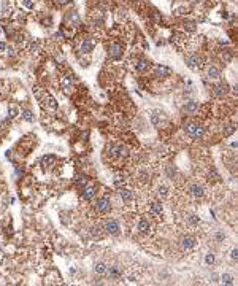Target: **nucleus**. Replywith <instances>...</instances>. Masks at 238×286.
Returning <instances> with one entry per match:
<instances>
[{
    "mask_svg": "<svg viewBox=\"0 0 238 286\" xmlns=\"http://www.w3.org/2000/svg\"><path fill=\"white\" fill-rule=\"evenodd\" d=\"M127 154V150H125V146H113L111 148V156H116V157H122Z\"/></svg>",
    "mask_w": 238,
    "mask_h": 286,
    "instance_id": "nucleus-6",
    "label": "nucleus"
},
{
    "mask_svg": "<svg viewBox=\"0 0 238 286\" xmlns=\"http://www.w3.org/2000/svg\"><path fill=\"white\" fill-rule=\"evenodd\" d=\"M138 230L141 234H146L148 230H149V223H148V219H140L138 223Z\"/></svg>",
    "mask_w": 238,
    "mask_h": 286,
    "instance_id": "nucleus-12",
    "label": "nucleus"
},
{
    "mask_svg": "<svg viewBox=\"0 0 238 286\" xmlns=\"http://www.w3.org/2000/svg\"><path fill=\"white\" fill-rule=\"evenodd\" d=\"M222 281H224L225 285H233V278H232V275L224 273V275H222Z\"/></svg>",
    "mask_w": 238,
    "mask_h": 286,
    "instance_id": "nucleus-21",
    "label": "nucleus"
},
{
    "mask_svg": "<svg viewBox=\"0 0 238 286\" xmlns=\"http://www.w3.org/2000/svg\"><path fill=\"white\" fill-rule=\"evenodd\" d=\"M186 132L189 134L190 137H194V138H202L205 130H203V127H200V126H197V124H187Z\"/></svg>",
    "mask_w": 238,
    "mask_h": 286,
    "instance_id": "nucleus-1",
    "label": "nucleus"
},
{
    "mask_svg": "<svg viewBox=\"0 0 238 286\" xmlns=\"http://www.w3.org/2000/svg\"><path fill=\"white\" fill-rule=\"evenodd\" d=\"M205 262H206L208 266H210V264H213V262H214V254H213V253H208L206 258H205Z\"/></svg>",
    "mask_w": 238,
    "mask_h": 286,
    "instance_id": "nucleus-24",
    "label": "nucleus"
},
{
    "mask_svg": "<svg viewBox=\"0 0 238 286\" xmlns=\"http://www.w3.org/2000/svg\"><path fill=\"white\" fill-rule=\"evenodd\" d=\"M92 48H94V43L91 41V40H84V41H83L81 49H83L84 53H91V51H92Z\"/></svg>",
    "mask_w": 238,
    "mask_h": 286,
    "instance_id": "nucleus-17",
    "label": "nucleus"
},
{
    "mask_svg": "<svg viewBox=\"0 0 238 286\" xmlns=\"http://www.w3.org/2000/svg\"><path fill=\"white\" fill-rule=\"evenodd\" d=\"M136 70H138V72H145L146 70V68H148V62H146V60H140V62L138 64H136Z\"/></svg>",
    "mask_w": 238,
    "mask_h": 286,
    "instance_id": "nucleus-20",
    "label": "nucleus"
},
{
    "mask_svg": "<svg viewBox=\"0 0 238 286\" xmlns=\"http://www.w3.org/2000/svg\"><path fill=\"white\" fill-rule=\"evenodd\" d=\"M97 212H100V213L110 212V200H108V199H100V200L97 202Z\"/></svg>",
    "mask_w": 238,
    "mask_h": 286,
    "instance_id": "nucleus-4",
    "label": "nucleus"
},
{
    "mask_svg": "<svg viewBox=\"0 0 238 286\" xmlns=\"http://www.w3.org/2000/svg\"><path fill=\"white\" fill-rule=\"evenodd\" d=\"M170 68H167V67H157V70H156V73L159 75V77H167V75H170Z\"/></svg>",
    "mask_w": 238,
    "mask_h": 286,
    "instance_id": "nucleus-18",
    "label": "nucleus"
},
{
    "mask_svg": "<svg viewBox=\"0 0 238 286\" xmlns=\"http://www.w3.org/2000/svg\"><path fill=\"white\" fill-rule=\"evenodd\" d=\"M208 75H210V78H219V70L216 67H210L208 68Z\"/></svg>",
    "mask_w": 238,
    "mask_h": 286,
    "instance_id": "nucleus-19",
    "label": "nucleus"
},
{
    "mask_svg": "<svg viewBox=\"0 0 238 286\" xmlns=\"http://www.w3.org/2000/svg\"><path fill=\"white\" fill-rule=\"evenodd\" d=\"M94 195H95V189H94L92 186L86 188L84 193H83V197H84V200H91V199H94Z\"/></svg>",
    "mask_w": 238,
    "mask_h": 286,
    "instance_id": "nucleus-10",
    "label": "nucleus"
},
{
    "mask_svg": "<svg viewBox=\"0 0 238 286\" xmlns=\"http://www.w3.org/2000/svg\"><path fill=\"white\" fill-rule=\"evenodd\" d=\"M106 269H108V267H106L103 262H99V264H95V266H94V272H95V273H99V275H103V273H106Z\"/></svg>",
    "mask_w": 238,
    "mask_h": 286,
    "instance_id": "nucleus-14",
    "label": "nucleus"
},
{
    "mask_svg": "<svg viewBox=\"0 0 238 286\" xmlns=\"http://www.w3.org/2000/svg\"><path fill=\"white\" fill-rule=\"evenodd\" d=\"M129 281H130V283H133V281H136V277H133V275H130V277H129Z\"/></svg>",
    "mask_w": 238,
    "mask_h": 286,
    "instance_id": "nucleus-32",
    "label": "nucleus"
},
{
    "mask_svg": "<svg viewBox=\"0 0 238 286\" xmlns=\"http://www.w3.org/2000/svg\"><path fill=\"white\" fill-rule=\"evenodd\" d=\"M110 54L113 59H119V57L122 56V46L118 45V43H114V45L110 46Z\"/></svg>",
    "mask_w": 238,
    "mask_h": 286,
    "instance_id": "nucleus-5",
    "label": "nucleus"
},
{
    "mask_svg": "<svg viewBox=\"0 0 238 286\" xmlns=\"http://www.w3.org/2000/svg\"><path fill=\"white\" fill-rule=\"evenodd\" d=\"M187 67L189 68H192V70H197L198 67H200V64H202V59L197 56V54H192V56H189L187 57Z\"/></svg>",
    "mask_w": 238,
    "mask_h": 286,
    "instance_id": "nucleus-2",
    "label": "nucleus"
},
{
    "mask_svg": "<svg viewBox=\"0 0 238 286\" xmlns=\"http://www.w3.org/2000/svg\"><path fill=\"white\" fill-rule=\"evenodd\" d=\"M26 6H29V8H32V6H34V5H32V2H30V0H26Z\"/></svg>",
    "mask_w": 238,
    "mask_h": 286,
    "instance_id": "nucleus-34",
    "label": "nucleus"
},
{
    "mask_svg": "<svg viewBox=\"0 0 238 286\" xmlns=\"http://www.w3.org/2000/svg\"><path fill=\"white\" fill-rule=\"evenodd\" d=\"M106 272H108V275H110V278L111 280H118L119 277H121V269L119 267H110V269H106Z\"/></svg>",
    "mask_w": 238,
    "mask_h": 286,
    "instance_id": "nucleus-9",
    "label": "nucleus"
},
{
    "mask_svg": "<svg viewBox=\"0 0 238 286\" xmlns=\"http://www.w3.org/2000/svg\"><path fill=\"white\" fill-rule=\"evenodd\" d=\"M151 212H153L154 215H162L164 208H162V205L159 204V202H153V204H151Z\"/></svg>",
    "mask_w": 238,
    "mask_h": 286,
    "instance_id": "nucleus-16",
    "label": "nucleus"
},
{
    "mask_svg": "<svg viewBox=\"0 0 238 286\" xmlns=\"http://www.w3.org/2000/svg\"><path fill=\"white\" fill-rule=\"evenodd\" d=\"M24 119L29 121V122H32V121H34V115H32L30 111H24Z\"/></svg>",
    "mask_w": 238,
    "mask_h": 286,
    "instance_id": "nucleus-26",
    "label": "nucleus"
},
{
    "mask_svg": "<svg viewBox=\"0 0 238 286\" xmlns=\"http://www.w3.org/2000/svg\"><path fill=\"white\" fill-rule=\"evenodd\" d=\"M10 111H11V116H16V113H18L16 107H10Z\"/></svg>",
    "mask_w": 238,
    "mask_h": 286,
    "instance_id": "nucleus-30",
    "label": "nucleus"
},
{
    "mask_svg": "<svg viewBox=\"0 0 238 286\" xmlns=\"http://www.w3.org/2000/svg\"><path fill=\"white\" fill-rule=\"evenodd\" d=\"M159 194H160L162 197H167V195H168V188L167 186H159Z\"/></svg>",
    "mask_w": 238,
    "mask_h": 286,
    "instance_id": "nucleus-23",
    "label": "nucleus"
},
{
    "mask_svg": "<svg viewBox=\"0 0 238 286\" xmlns=\"http://www.w3.org/2000/svg\"><path fill=\"white\" fill-rule=\"evenodd\" d=\"M187 221H189V224L195 226V224H198V216H195V215H189V216H187Z\"/></svg>",
    "mask_w": 238,
    "mask_h": 286,
    "instance_id": "nucleus-22",
    "label": "nucleus"
},
{
    "mask_svg": "<svg viewBox=\"0 0 238 286\" xmlns=\"http://www.w3.org/2000/svg\"><path fill=\"white\" fill-rule=\"evenodd\" d=\"M151 121H153L154 126H159V121H160V119H159L157 115H153V116H151Z\"/></svg>",
    "mask_w": 238,
    "mask_h": 286,
    "instance_id": "nucleus-27",
    "label": "nucleus"
},
{
    "mask_svg": "<svg viewBox=\"0 0 238 286\" xmlns=\"http://www.w3.org/2000/svg\"><path fill=\"white\" fill-rule=\"evenodd\" d=\"M183 247H184V249H192L194 247H195V238L190 237V235L184 237V238H183Z\"/></svg>",
    "mask_w": 238,
    "mask_h": 286,
    "instance_id": "nucleus-8",
    "label": "nucleus"
},
{
    "mask_svg": "<svg viewBox=\"0 0 238 286\" xmlns=\"http://www.w3.org/2000/svg\"><path fill=\"white\" fill-rule=\"evenodd\" d=\"M100 232H102V230H100V226H94L92 229H91V234L94 235V237H99Z\"/></svg>",
    "mask_w": 238,
    "mask_h": 286,
    "instance_id": "nucleus-25",
    "label": "nucleus"
},
{
    "mask_svg": "<svg viewBox=\"0 0 238 286\" xmlns=\"http://www.w3.org/2000/svg\"><path fill=\"white\" fill-rule=\"evenodd\" d=\"M59 2L62 3V5H65V3H68V0H59Z\"/></svg>",
    "mask_w": 238,
    "mask_h": 286,
    "instance_id": "nucleus-36",
    "label": "nucleus"
},
{
    "mask_svg": "<svg viewBox=\"0 0 238 286\" xmlns=\"http://www.w3.org/2000/svg\"><path fill=\"white\" fill-rule=\"evenodd\" d=\"M184 110H186V113H195V111L198 110V103L197 102H189V103H186V107H184Z\"/></svg>",
    "mask_w": 238,
    "mask_h": 286,
    "instance_id": "nucleus-13",
    "label": "nucleus"
},
{
    "mask_svg": "<svg viewBox=\"0 0 238 286\" xmlns=\"http://www.w3.org/2000/svg\"><path fill=\"white\" fill-rule=\"evenodd\" d=\"M190 193H192L194 197H203L205 188L200 186V184H192V188H190Z\"/></svg>",
    "mask_w": 238,
    "mask_h": 286,
    "instance_id": "nucleus-7",
    "label": "nucleus"
},
{
    "mask_svg": "<svg viewBox=\"0 0 238 286\" xmlns=\"http://www.w3.org/2000/svg\"><path fill=\"white\" fill-rule=\"evenodd\" d=\"M167 173H168V175H170V176H173V175H175V169L168 167V169H167Z\"/></svg>",
    "mask_w": 238,
    "mask_h": 286,
    "instance_id": "nucleus-31",
    "label": "nucleus"
},
{
    "mask_svg": "<svg viewBox=\"0 0 238 286\" xmlns=\"http://www.w3.org/2000/svg\"><path fill=\"white\" fill-rule=\"evenodd\" d=\"M121 197L124 202H130L133 199V193L130 189H121Z\"/></svg>",
    "mask_w": 238,
    "mask_h": 286,
    "instance_id": "nucleus-11",
    "label": "nucleus"
},
{
    "mask_svg": "<svg viewBox=\"0 0 238 286\" xmlns=\"http://www.w3.org/2000/svg\"><path fill=\"white\" fill-rule=\"evenodd\" d=\"M52 161H54V157H52V156H48V157L43 159V162H45V164H49V162H52Z\"/></svg>",
    "mask_w": 238,
    "mask_h": 286,
    "instance_id": "nucleus-29",
    "label": "nucleus"
},
{
    "mask_svg": "<svg viewBox=\"0 0 238 286\" xmlns=\"http://www.w3.org/2000/svg\"><path fill=\"white\" fill-rule=\"evenodd\" d=\"M225 92H227V84H224V83H221V84H218L214 88V94H216V96H219V97L224 96Z\"/></svg>",
    "mask_w": 238,
    "mask_h": 286,
    "instance_id": "nucleus-15",
    "label": "nucleus"
},
{
    "mask_svg": "<svg viewBox=\"0 0 238 286\" xmlns=\"http://www.w3.org/2000/svg\"><path fill=\"white\" fill-rule=\"evenodd\" d=\"M230 258H232V259H237V258H238V249H237V248L232 249V253H230Z\"/></svg>",
    "mask_w": 238,
    "mask_h": 286,
    "instance_id": "nucleus-28",
    "label": "nucleus"
},
{
    "mask_svg": "<svg viewBox=\"0 0 238 286\" xmlns=\"http://www.w3.org/2000/svg\"><path fill=\"white\" fill-rule=\"evenodd\" d=\"M232 132H233V127H229V129H227V132H225V134H227V135H230V134H232Z\"/></svg>",
    "mask_w": 238,
    "mask_h": 286,
    "instance_id": "nucleus-35",
    "label": "nucleus"
},
{
    "mask_svg": "<svg viewBox=\"0 0 238 286\" xmlns=\"http://www.w3.org/2000/svg\"><path fill=\"white\" fill-rule=\"evenodd\" d=\"M105 227H106V230H108L110 234H113V235L119 234V223L116 221V219H108Z\"/></svg>",
    "mask_w": 238,
    "mask_h": 286,
    "instance_id": "nucleus-3",
    "label": "nucleus"
},
{
    "mask_svg": "<svg viewBox=\"0 0 238 286\" xmlns=\"http://www.w3.org/2000/svg\"><path fill=\"white\" fill-rule=\"evenodd\" d=\"M216 238H218V240H222V238H224V234H221V232H219L218 235H216Z\"/></svg>",
    "mask_w": 238,
    "mask_h": 286,
    "instance_id": "nucleus-33",
    "label": "nucleus"
}]
</instances>
